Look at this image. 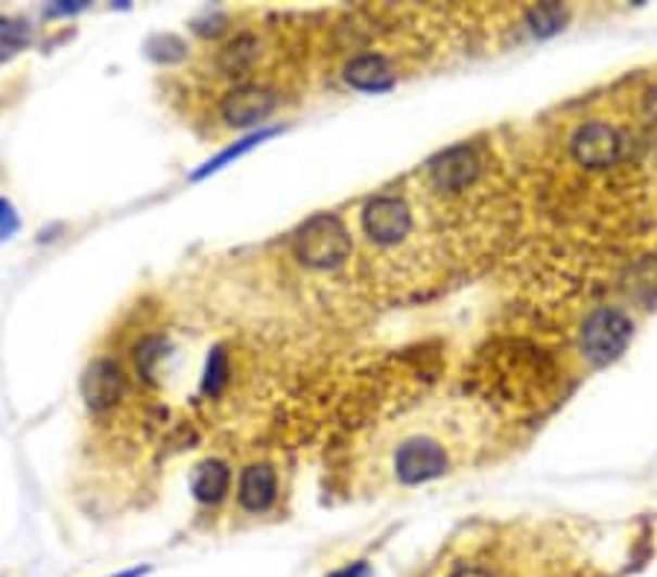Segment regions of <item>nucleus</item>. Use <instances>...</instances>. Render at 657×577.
Wrapping results in <instances>:
<instances>
[{
  "label": "nucleus",
  "mask_w": 657,
  "mask_h": 577,
  "mask_svg": "<svg viewBox=\"0 0 657 577\" xmlns=\"http://www.w3.org/2000/svg\"><path fill=\"white\" fill-rule=\"evenodd\" d=\"M275 93L263 85H240L235 91H228L219 103V114L228 126L235 129H245L254 123L266 120L275 112Z\"/></svg>",
  "instance_id": "6"
},
{
  "label": "nucleus",
  "mask_w": 657,
  "mask_h": 577,
  "mask_svg": "<svg viewBox=\"0 0 657 577\" xmlns=\"http://www.w3.org/2000/svg\"><path fill=\"white\" fill-rule=\"evenodd\" d=\"M634 324L620 309H596L582 326V354L593 364H610L631 345Z\"/></svg>",
  "instance_id": "3"
},
{
  "label": "nucleus",
  "mask_w": 657,
  "mask_h": 577,
  "mask_svg": "<svg viewBox=\"0 0 657 577\" xmlns=\"http://www.w3.org/2000/svg\"><path fill=\"white\" fill-rule=\"evenodd\" d=\"M123 394V373L112 359H97L83 376V397L91 411H109Z\"/></svg>",
  "instance_id": "8"
},
{
  "label": "nucleus",
  "mask_w": 657,
  "mask_h": 577,
  "mask_svg": "<svg viewBox=\"0 0 657 577\" xmlns=\"http://www.w3.org/2000/svg\"><path fill=\"white\" fill-rule=\"evenodd\" d=\"M573 158L587 169H608L626 155V138L610 123L593 120L576 131Z\"/></svg>",
  "instance_id": "5"
},
{
  "label": "nucleus",
  "mask_w": 657,
  "mask_h": 577,
  "mask_svg": "<svg viewBox=\"0 0 657 577\" xmlns=\"http://www.w3.org/2000/svg\"><path fill=\"white\" fill-rule=\"evenodd\" d=\"M228 382V356L223 350H214L211 359H207V371H205V392L211 397L226 388Z\"/></svg>",
  "instance_id": "13"
},
{
  "label": "nucleus",
  "mask_w": 657,
  "mask_h": 577,
  "mask_svg": "<svg viewBox=\"0 0 657 577\" xmlns=\"http://www.w3.org/2000/svg\"><path fill=\"white\" fill-rule=\"evenodd\" d=\"M479 176L477 152L468 146H456V150L444 152L442 158L430 164V181L439 193H462L468 190Z\"/></svg>",
  "instance_id": "7"
},
{
  "label": "nucleus",
  "mask_w": 657,
  "mask_h": 577,
  "mask_svg": "<svg viewBox=\"0 0 657 577\" xmlns=\"http://www.w3.org/2000/svg\"><path fill=\"white\" fill-rule=\"evenodd\" d=\"M451 577H491V572H485V568L479 566H462L456 568Z\"/></svg>",
  "instance_id": "16"
},
{
  "label": "nucleus",
  "mask_w": 657,
  "mask_h": 577,
  "mask_svg": "<svg viewBox=\"0 0 657 577\" xmlns=\"http://www.w3.org/2000/svg\"><path fill=\"white\" fill-rule=\"evenodd\" d=\"M564 12L561 7H555V3H544V7H538L532 12V24H535V33H553L561 24Z\"/></svg>",
  "instance_id": "14"
},
{
  "label": "nucleus",
  "mask_w": 657,
  "mask_h": 577,
  "mask_svg": "<svg viewBox=\"0 0 657 577\" xmlns=\"http://www.w3.org/2000/svg\"><path fill=\"white\" fill-rule=\"evenodd\" d=\"M459 440L447 435L439 420L401 423L397 435L380 449V473L397 487H415L435 482L459 464Z\"/></svg>",
  "instance_id": "1"
},
{
  "label": "nucleus",
  "mask_w": 657,
  "mask_h": 577,
  "mask_svg": "<svg viewBox=\"0 0 657 577\" xmlns=\"http://www.w3.org/2000/svg\"><path fill=\"white\" fill-rule=\"evenodd\" d=\"M278 496V475L269 464L245 466L240 475V487H237V499L245 511H266Z\"/></svg>",
  "instance_id": "9"
},
{
  "label": "nucleus",
  "mask_w": 657,
  "mask_h": 577,
  "mask_svg": "<svg viewBox=\"0 0 657 577\" xmlns=\"http://www.w3.org/2000/svg\"><path fill=\"white\" fill-rule=\"evenodd\" d=\"M295 257L311 269H337L351 257V233L339 216H313L295 233Z\"/></svg>",
  "instance_id": "2"
},
{
  "label": "nucleus",
  "mask_w": 657,
  "mask_h": 577,
  "mask_svg": "<svg viewBox=\"0 0 657 577\" xmlns=\"http://www.w3.org/2000/svg\"><path fill=\"white\" fill-rule=\"evenodd\" d=\"M392 67L377 53H363V56L351 59L345 67V82L359 91H380L386 85H392Z\"/></svg>",
  "instance_id": "10"
},
{
  "label": "nucleus",
  "mask_w": 657,
  "mask_h": 577,
  "mask_svg": "<svg viewBox=\"0 0 657 577\" xmlns=\"http://www.w3.org/2000/svg\"><path fill=\"white\" fill-rule=\"evenodd\" d=\"M231 487V473L223 461H205L193 475V496L199 502L216 504L223 502Z\"/></svg>",
  "instance_id": "12"
},
{
  "label": "nucleus",
  "mask_w": 657,
  "mask_h": 577,
  "mask_svg": "<svg viewBox=\"0 0 657 577\" xmlns=\"http://www.w3.org/2000/svg\"><path fill=\"white\" fill-rule=\"evenodd\" d=\"M15 231H18V214L7 198H0V240H10Z\"/></svg>",
  "instance_id": "15"
},
{
  "label": "nucleus",
  "mask_w": 657,
  "mask_h": 577,
  "mask_svg": "<svg viewBox=\"0 0 657 577\" xmlns=\"http://www.w3.org/2000/svg\"><path fill=\"white\" fill-rule=\"evenodd\" d=\"M257 56H261V41L254 36H237L231 38L223 50H219V56H216V65H219V70L226 76H245L249 70L254 67V62H257Z\"/></svg>",
  "instance_id": "11"
},
{
  "label": "nucleus",
  "mask_w": 657,
  "mask_h": 577,
  "mask_svg": "<svg viewBox=\"0 0 657 577\" xmlns=\"http://www.w3.org/2000/svg\"><path fill=\"white\" fill-rule=\"evenodd\" d=\"M415 228L413 207L406 205L404 196L383 193V196L371 198L363 210V231L375 245L394 248L409 240Z\"/></svg>",
  "instance_id": "4"
},
{
  "label": "nucleus",
  "mask_w": 657,
  "mask_h": 577,
  "mask_svg": "<svg viewBox=\"0 0 657 577\" xmlns=\"http://www.w3.org/2000/svg\"><path fill=\"white\" fill-rule=\"evenodd\" d=\"M143 572H147V568H131V572H123V575H117V577H141Z\"/></svg>",
  "instance_id": "17"
}]
</instances>
